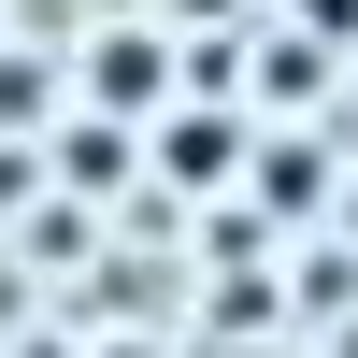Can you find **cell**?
Wrapping results in <instances>:
<instances>
[{
  "mask_svg": "<svg viewBox=\"0 0 358 358\" xmlns=\"http://www.w3.org/2000/svg\"><path fill=\"white\" fill-rule=\"evenodd\" d=\"M86 86H101V115H172V86H187V72H172V29H101V43H86Z\"/></svg>",
  "mask_w": 358,
  "mask_h": 358,
  "instance_id": "obj_1",
  "label": "cell"
},
{
  "mask_svg": "<svg viewBox=\"0 0 358 358\" xmlns=\"http://www.w3.org/2000/svg\"><path fill=\"white\" fill-rule=\"evenodd\" d=\"M229 158H244V115H158V172H172V187H229Z\"/></svg>",
  "mask_w": 358,
  "mask_h": 358,
  "instance_id": "obj_2",
  "label": "cell"
},
{
  "mask_svg": "<svg viewBox=\"0 0 358 358\" xmlns=\"http://www.w3.org/2000/svg\"><path fill=\"white\" fill-rule=\"evenodd\" d=\"M57 158H72V187H115V172H129V129H115V115H86Z\"/></svg>",
  "mask_w": 358,
  "mask_h": 358,
  "instance_id": "obj_3",
  "label": "cell"
},
{
  "mask_svg": "<svg viewBox=\"0 0 358 358\" xmlns=\"http://www.w3.org/2000/svg\"><path fill=\"white\" fill-rule=\"evenodd\" d=\"M258 201H273V215H301V201H330V158L301 172V143H273V172H258Z\"/></svg>",
  "mask_w": 358,
  "mask_h": 358,
  "instance_id": "obj_4",
  "label": "cell"
},
{
  "mask_svg": "<svg viewBox=\"0 0 358 358\" xmlns=\"http://www.w3.org/2000/svg\"><path fill=\"white\" fill-rule=\"evenodd\" d=\"M287 43H315V57L344 43V57H358V0H287Z\"/></svg>",
  "mask_w": 358,
  "mask_h": 358,
  "instance_id": "obj_5",
  "label": "cell"
},
{
  "mask_svg": "<svg viewBox=\"0 0 358 358\" xmlns=\"http://www.w3.org/2000/svg\"><path fill=\"white\" fill-rule=\"evenodd\" d=\"M201 15H244V0H172V29H201Z\"/></svg>",
  "mask_w": 358,
  "mask_h": 358,
  "instance_id": "obj_6",
  "label": "cell"
},
{
  "mask_svg": "<svg viewBox=\"0 0 358 358\" xmlns=\"http://www.w3.org/2000/svg\"><path fill=\"white\" fill-rule=\"evenodd\" d=\"M344 215H358V187H344Z\"/></svg>",
  "mask_w": 358,
  "mask_h": 358,
  "instance_id": "obj_7",
  "label": "cell"
}]
</instances>
